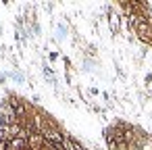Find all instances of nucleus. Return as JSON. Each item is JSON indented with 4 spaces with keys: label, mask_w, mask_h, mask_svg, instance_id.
Wrapping results in <instances>:
<instances>
[{
    "label": "nucleus",
    "mask_w": 152,
    "mask_h": 150,
    "mask_svg": "<svg viewBox=\"0 0 152 150\" xmlns=\"http://www.w3.org/2000/svg\"><path fill=\"white\" fill-rule=\"evenodd\" d=\"M104 11H106V15H108V27H110V31L117 36V34L121 31V25H123V15L117 11V7H110V4H108Z\"/></svg>",
    "instance_id": "nucleus-1"
},
{
    "label": "nucleus",
    "mask_w": 152,
    "mask_h": 150,
    "mask_svg": "<svg viewBox=\"0 0 152 150\" xmlns=\"http://www.w3.org/2000/svg\"><path fill=\"white\" fill-rule=\"evenodd\" d=\"M65 38H67V25L58 23L56 25V40H65Z\"/></svg>",
    "instance_id": "nucleus-2"
},
{
    "label": "nucleus",
    "mask_w": 152,
    "mask_h": 150,
    "mask_svg": "<svg viewBox=\"0 0 152 150\" xmlns=\"http://www.w3.org/2000/svg\"><path fill=\"white\" fill-rule=\"evenodd\" d=\"M48 59H50V61H56V59H58V54H56V52H50V54H48Z\"/></svg>",
    "instance_id": "nucleus-3"
}]
</instances>
